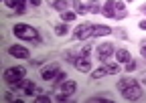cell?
Segmentation results:
<instances>
[{"instance_id": "1", "label": "cell", "mask_w": 146, "mask_h": 103, "mask_svg": "<svg viewBox=\"0 0 146 103\" xmlns=\"http://www.w3.org/2000/svg\"><path fill=\"white\" fill-rule=\"evenodd\" d=\"M12 32L16 34L18 39H23V41H35V39H39V30H36L35 26H31V24H23V22L14 24Z\"/></svg>"}, {"instance_id": "2", "label": "cell", "mask_w": 146, "mask_h": 103, "mask_svg": "<svg viewBox=\"0 0 146 103\" xmlns=\"http://www.w3.org/2000/svg\"><path fill=\"white\" fill-rule=\"evenodd\" d=\"M89 55H91V47H85V49H81V55L77 57V61L73 63V67H75L79 73H89V71H91Z\"/></svg>"}, {"instance_id": "3", "label": "cell", "mask_w": 146, "mask_h": 103, "mask_svg": "<svg viewBox=\"0 0 146 103\" xmlns=\"http://www.w3.org/2000/svg\"><path fill=\"white\" fill-rule=\"evenodd\" d=\"M25 75H27V69H25V67H8L6 71H4V81L10 85V83L21 81Z\"/></svg>"}, {"instance_id": "4", "label": "cell", "mask_w": 146, "mask_h": 103, "mask_svg": "<svg viewBox=\"0 0 146 103\" xmlns=\"http://www.w3.org/2000/svg\"><path fill=\"white\" fill-rule=\"evenodd\" d=\"M10 89H23L25 91V95H35L36 93V85L33 83V81H29V79H21V81H16V83H10Z\"/></svg>"}, {"instance_id": "5", "label": "cell", "mask_w": 146, "mask_h": 103, "mask_svg": "<svg viewBox=\"0 0 146 103\" xmlns=\"http://www.w3.org/2000/svg\"><path fill=\"white\" fill-rule=\"evenodd\" d=\"M61 71V67H59V63H49L47 67H43V71H41V79L43 81H53L55 77H57V73Z\"/></svg>"}, {"instance_id": "6", "label": "cell", "mask_w": 146, "mask_h": 103, "mask_svg": "<svg viewBox=\"0 0 146 103\" xmlns=\"http://www.w3.org/2000/svg\"><path fill=\"white\" fill-rule=\"evenodd\" d=\"M122 97L126 101H138V99H142V87L138 83H134L132 87H128V89L122 91Z\"/></svg>"}, {"instance_id": "7", "label": "cell", "mask_w": 146, "mask_h": 103, "mask_svg": "<svg viewBox=\"0 0 146 103\" xmlns=\"http://www.w3.org/2000/svg\"><path fill=\"white\" fill-rule=\"evenodd\" d=\"M89 37H94V24L91 22H83V24H79L75 28V39L77 41H85Z\"/></svg>"}, {"instance_id": "8", "label": "cell", "mask_w": 146, "mask_h": 103, "mask_svg": "<svg viewBox=\"0 0 146 103\" xmlns=\"http://www.w3.org/2000/svg\"><path fill=\"white\" fill-rule=\"evenodd\" d=\"M96 53H98V59H100L102 63H106L110 57L116 53V49H114V45H112V43H104V45H100V47H98Z\"/></svg>"}, {"instance_id": "9", "label": "cell", "mask_w": 146, "mask_h": 103, "mask_svg": "<svg viewBox=\"0 0 146 103\" xmlns=\"http://www.w3.org/2000/svg\"><path fill=\"white\" fill-rule=\"evenodd\" d=\"M8 55L14 57V59H29V57H31L29 49L23 47V45H12V47H8Z\"/></svg>"}, {"instance_id": "10", "label": "cell", "mask_w": 146, "mask_h": 103, "mask_svg": "<svg viewBox=\"0 0 146 103\" xmlns=\"http://www.w3.org/2000/svg\"><path fill=\"white\" fill-rule=\"evenodd\" d=\"M116 2H118V0H106L102 12L108 16V18H116Z\"/></svg>"}, {"instance_id": "11", "label": "cell", "mask_w": 146, "mask_h": 103, "mask_svg": "<svg viewBox=\"0 0 146 103\" xmlns=\"http://www.w3.org/2000/svg\"><path fill=\"white\" fill-rule=\"evenodd\" d=\"M108 34H114V30L110 26L104 24H94V37H108Z\"/></svg>"}, {"instance_id": "12", "label": "cell", "mask_w": 146, "mask_h": 103, "mask_svg": "<svg viewBox=\"0 0 146 103\" xmlns=\"http://www.w3.org/2000/svg\"><path fill=\"white\" fill-rule=\"evenodd\" d=\"M71 6H73V10H75L77 14H85V12H89L87 2H81V0H71Z\"/></svg>"}, {"instance_id": "13", "label": "cell", "mask_w": 146, "mask_h": 103, "mask_svg": "<svg viewBox=\"0 0 146 103\" xmlns=\"http://www.w3.org/2000/svg\"><path fill=\"white\" fill-rule=\"evenodd\" d=\"M132 57H130V51H126V49H116V61L118 63H128V61H130Z\"/></svg>"}, {"instance_id": "14", "label": "cell", "mask_w": 146, "mask_h": 103, "mask_svg": "<svg viewBox=\"0 0 146 103\" xmlns=\"http://www.w3.org/2000/svg\"><path fill=\"white\" fill-rule=\"evenodd\" d=\"M134 83H138L136 79H132V77H122L120 81H118V89L120 91H124V89H128V87H132Z\"/></svg>"}, {"instance_id": "15", "label": "cell", "mask_w": 146, "mask_h": 103, "mask_svg": "<svg viewBox=\"0 0 146 103\" xmlns=\"http://www.w3.org/2000/svg\"><path fill=\"white\" fill-rule=\"evenodd\" d=\"M69 4H71V0H53V2H51V6L55 10H59V12H65Z\"/></svg>"}, {"instance_id": "16", "label": "cell", "mask_w": 146, "mask_h": 103, "mask_svg": "<svg viewBox=\"0 0 146 103\" xmlns=\"http://www.w3.org/2000/svg\"><path fill=\"white\" fill-rule=\"evenodd\" d=\"M75 89H77V83H75V81H67V83H63V85H61V91H63V93H67V95L75 93Z\"/></svg>"}, {"instance_id": "17", "label": "cell", "mask_w": 146, "mask_h": 103, "mask_svg": "<svg viewBox=\"0 0 146 103\" xmlns=\"http://www.w3.org/2000/svg\"><path fill=\"white\" fill-rule=\"evenodd\" d=\"M104 69H106V73H108V75H116V73H120V69H122V67H120L118 63H106Z\"/></svg>"}, {"instance_id": "18", "label": "cell", "mask_w": 146, "mask_h": 103, "mask_svg": "<svg viewBox=\"0 0 146 103\" xmlns=\"http://www.w3.org/2000/svg\"><path fill=\"white\" fill-rule=\"evenodd\" d=\"M126 18V6L124 2H116V20H122Z\"/></svg>"}, {"instance_id": "19", "label": "cell", "mask_w": 146, "mask_h": 103, "mask_svg": "<svg viewBox=\"0 0 146 103\" xmlns=\"http://www.w3.org/2000/svg\"><path fill=\"white\" fill-rule=\"evenodd\" d=\"M75 20V12H69V10H65V12H61V22H73Z\"/></svg>"}, {"instance_id": "20", "label": "cell", "mask_w": 146, "mask_h": 103, "mask_svg": "<svg viewBox=\"0 0 146 103\" xmlns=\"http://www.w3.org/2000/svg\"><path fill=\"white\" fill-rule=\"evenodd\" d=\"M65 79H67V75H65V71H59V73H57V77H55V79H53L51 83H53V85H57V87H61V85H63V81H65Z\"/></svg>"}, {"instance_id": "21", "label": "cell", "mask_w": 146, "mask_h": 103, "mask_svg": "<svg viewBox=\"0 0 146 103\" xmlns=\"http://www.w3.org/2000/svg\"><path fill=\"white\" fill-rule=\"evenodd\" d=\"M87 6H89V12H94V14H100L102 12V6L98 4V0H89Z\"/></svg>"}, {"instance_id": "22", "label": "cell", "mask_w": 146, "mask_h": 103, "mask_svg": "<svg viewBox=\"0 0 146 103\" xmlns=\"http://www.w3.org/2000/svg\"><path fill=\"white\" fill-rule=\"evenodd\" d=\"M55 34H57V37H65L67 34V22H61V24L55 26Z\"/></svg>"}, {"instance_id": "23", "label": "cell", "mask_w": 146, "mask_h": 103, "mask_svg": "<svg viewBox=\"0 0 146 103\" xmlns=\"http://www.w3.org/2000/svg\"><path fill=\"white\" fill-rule=\"evenodd\" d=\"M124 69H126L128 73H130V71H136V69H138V65H136V61H134V59H130V61L126 63V67H124Z\"/></svg>"}, {"instance_id": "24", "label": "cell", "mask_w": 146, "mask_h": 103, "mask_svg": "<svg viewBox=\"0 0 146 103\" xmlns=\"http://www.w3.org/2000/svg\"><path fill=\"white\" fill-rule=\"evenodd\" d=\"M36 103H49L51 101V95H45V93H41V95H36V99H35Z\"/></svg>"}, {"instance_id": "25", "label": "cell", "mask_w": 146, "mask_h": 103, "mask_svg": "<svg viewBox=\"0 0 146 103\" xmlns=\"http://www.w3.org/2000/svg\"><path fill=\"white\" fill-rule=\"evenodd\" d=\"M104 75H108L104 67H100V69H98V71H94V73H91V77H94V79H100V77H104Z\"/></svg>"}, {"instance_id": "26", "label": "cell", "mask_w": 146, "mask_h": 103, "mask_svg": "<svg viewBox=\"0 0 146 103\" xmlns=\"http://www.w3.org/2000/svg\"><path fill=\"white\" fill-rule=\"evenodd\" d=\"M87 101L89 103H110V99H104V97H89Z\"/></svg>"}, {"instance_id": "27", "label": "cell", "mask_w": 146, "mask_h": 103, "mask_svg": "<svg viewBox=\"0 0 146 103\" xmlns=\"http://www.w3.org/2000/svg\"><path fill=\"white\" fill-rule=\"evenodd\" d=\"M55 101H69V95H67V93H63V91H61V93H59V95H55Z\"/></svg>"}, {"instance_id": "28", "label": "cell", "mask_w": 146, "mask_h": 103, "mask_svg": "<svg viewBox=\"0 0 146 103\" xmlns=\"http://www.w3.org/2000/svg\"><path fill=\"white\" fill-rule=\"evenodd\" d=\"M4 2H6V6H8V8H16L21 0H4Z\"/></svg>"}, {"instance_id": "29", "label": "cell", "mask_w": 146, "mask_h": 103, "mask_svg": "<svg viewBox=\"0 0 146 103\" xmlns=\"http://www.w3.org/2000/svg\"><path fill=\"white\" fill-rule=\"evenodd\" d=\"M14 10H16V14H23V12H25V2H23V0L18 2V6H16Z\"/></svg>"}, {"instance_id": "30", "label": "cell", "mask_w": 146, "mask_h": 103, "mask_svg": "<svg viewBox=\"0 0 146 103\" xmlns=\"http://www.w3.org/2000/svg\"><path fill=\"white\" fill-rule=\"evenodd\" d=\"M116 34H118L120 39H128V37H126V30H122V28H118V30H116Z\"/></svg>"}, {"instance_id": "31", "label": "cell", "mask_w": 146, "mask_h": 103, "mask_svg": "<svg viewBox=\"0 0 146 103\" xmlns=\"http://www.w3.org/2000/svg\"><path fill=\"white\" fill-rule=\"evenodd\" d=\"M140 53H142V57L146 59V41H144V43L140 45Z\"/></svg>"}, {"instance_id": "32", "label": "cell", "mask_w": 146, "mask_h": 103, "mask_svg": "<svg viewBox=\"0 0 146 103\" xmlns=\"http://www.w3.org/2000/svg\"><path fill=\"white\" fill-rule=\"evenodd\" d=\"M138 26H140L142 30H146V18H144V20H140V22H138Z\"/></svg>"}, {"instance_id": "33", "label": "cell", "mask_w": 146, "mask_h": 103, "mask_svg": "<svg viewBox=\"0 0 146 103\" xmlns=\"http://www.w3.org/2000/svg\"><path fill=\"white\" fill-rule=\"evenodd\" d=\"M29 2H31L33 6H41V0H29Z\"/></svg>"}, {"instance_id": "34", "label": "cell", "mask_w": 146, "mask_h": 103, "mask_svg": "<svg viewBox=\"0 0 146 103\" xmlns=\"http://www.w3.org/2000/svg\"><path fill=\"white\" fill-rule=\"evenodd\" d=\"M4 99H6V101H14V99H12V93H4Z\"/></svg>"}, {"instance_id": "35", "label": "cell", "mask_w": 146, "mask_h": 103, "mask_svg": "<svg viewBox=\"0 0 146 103\" xmlns=\"http://www.w3.org/2000/svg\"><path fill=\"white\" fill-rule=\"evenodd\" d=\"M140 10H142V12H144V14H146V4H144V6H142V8H140Z\"/></svg>"}, {"instance_id": "36", "label": "cell", "mask_w": 146, "mask_h": 103, "mask_svg": "<svg viewBox=\"0 0 146 103\" xmlns=\"http://www.w3.org/2000/svg\"><path fill=\"white\" fill-rule=\"evenodd\" d=\"M128 2H132V0H128Z\"/></svg>"}]
</instances>
